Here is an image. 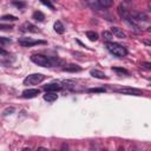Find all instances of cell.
Listing matches in <instances>:
<instances>
[{
    "label": "cell",
    "mask_w": 151,
    "mask_h": 151,
    "mask_svg": "<svg viewBox=\"0 0 151 151\" xmlns=\"http://www.w3.org/2000/svg\"><path fill=\"white\" fill-rule=\"evenodd\" d=\"M105 46H106V50H107L111 54H113V55H116V57L123 58V57H125V55L127 54V50H126L123 45H120V44H118V42L107 41V42L105 44Z\"/></svg>",
    "instance_id": "obj_1"
},
{
    "label": "cell",
    "mask_w": 151,
    "mask_h": 151,
    "mask_svg": "<svg viewBox=\"0 0 151 151\" xmlns=\"http://www.w3.org/2000/svg\"><path fill=\"white\" fill-rule=\"evenodd\" d=\"M31 60L37 64L38 66H41V67H51V61H50V58L42 55V54H32L31 55Z\"/></svg>",
    "instance_id": "obj_2"
},
{
    "label": "cell",
    "mask_w": 151,
    "mask_h": 151,
    "mask_svg": "<svg viewBox=\"0 0 151 151\" xmlns=\"http://www.w3.org/2000/svg\"><path fill=\"white\" fill-rule=\"evenodd\" d=\"M44 79H45V76L44 74H41V73H33V74L27 76L24 79V85H27V86L28 85H38Z\"/></svg>",
    "instance_id": "obj_3"
},
{
    "label": "cell",
    "mask_w": 151,
    "mask_h": 151,
    "mask_svg": "<svg viewBox=\"0 0 151 151\" xmlns=\"http://www.w3.org/2000/svg\"><path fill=\"white\" fill-rule=\"evenodd\" d=\"M18 42L19 45L24 46V47H31V46H34V45H45L46 41L44 40H33L32 38H26V37H21V38H18Z\"/></svg>",
    "instance_id": "obj_4"
},
{
    "label": "cell",
    "mask_w": 151,
    "mask_h": 151,
    "mask_svg": "<svg viewBox=\"0 0 151 151\" xmlns=\"http://www.w3.org/2000/svg\"><path fill=\"white\" fill-rule=\"evenodd\" d=\"M116 91L123 94H129V96H142L143 94L140 90L133 88V87H122V88H117Z\"/></svg>",
    "instance_id": "obj_5"
},
{
    "label": "cell",
    "mask_w": 151,
    "mask_h": 151,
    "mask_svg": "<svg viewBox=\"0 0 151 151\" xmlns=\"http://www.w3.org/2000/svg\"><path fill=\"white\" fill-rule=\"evenodd\" d=\"M61 85H60V83H50V84H46V85H44V90L46 91V92H57V91H60L61 90Z\"/></svg>",
    "instance_id": "obj_6"
},
{
    "label": "cell",
    "mask_w": 151,
    "mask_h": 151,
    "mask_svg": "<svg viewBox=\"0 0 151 151\" xmlns=\"http://www.w3.org/2000/svg\"><path fill=\"white\" fill-rule=\"evenodd\" d=\"M20 28H21V31H24V32H32V33H39V32H40L37 26H34V25H32L31 22H27V21L24 22Z\"/></svg>",
    "instance_id": "obj_7"
},
{
    "label": "cell",
    "mask_w": 151,
    "mask_h": 151,
    "mask_svg": "<svg viewBox=\"0 0 151 151\" xmlns=\"http://www.w3.org/2000/svg\"><path fill=\"white\" fill-rule=\"evenodd\" d=\"M39 93H40V90H39V88H27V90L22 91V94H21V96H22L24 98L29 99V98L37 97Z\"/></svg>",
    "instance_id": "obj_8"
},
{
    "label": "cell",
    "mask_w": 151,
    "mask_h": 151,
    "mask_svg": "<svg viewBox=\"0 0 151 151\" xmlns=\"http://www.w3.org/2000/svg\"><path fill=\"white\" fill-rule=\"evenodd\" d=\"M111 33L116 37V38H119V39H124L126 38V34L123 32V29H120L119 27H111Z\"/></svg>",
    "instance_id": "obj_9"
},
{
    "label": "cell",
    "mask_w": 151,
    "mask_h": 151,
    "mask_svg": "<svg viewBox=\"0 0 151 151\" xmlns=\"http://www.w3.org/2000/svg\"><path fill=\"white\" fill-rule=\"evenodd\" d=\"M90 74L92 77H94V78H98V79H107V76L104 72L99 71V70H91L90 71Z\"/></svg>",
    "instance_id": "obj_10"
},
{
    "label": "cell",
    "mask_w": 151,
    "mask_h": 151,
    "mask_svg": "<svg viewBox=\"0 0 151 151\" xmlns=\"http://www.w3.org/2000/svg\"><path fill=\"white\" fill-rule=\"evenodd\" d=\"M44 99L46 101H48V103H53V101H55L58 99V96L54 92H46L44 94Z\"/></svg>",
    "instance_id": "obj_11"
},
{
    "label": "cell",
    "mask_w": 151,
    "mask_h": 151,
    "mask_svg": "<svg viewBox=\"0 0 151 151\" xmlns=\"http://www.w3.org/2000/svg\"><path fill=\"white\" fill-rule=\"evenodd\" d=\"M53 28L58 34H64V32H65V27L60 21H55L53 25Z\"/></svg>",
    "instance_id": "obj_12"
},
{
    "label": "cell",
    "mask_w": 151,
    "mask_h": 151,
    "mask_svg": "<svg viewBox=\"0 0 151 151\" xmlns=\"http://www.w3.org/2000/svg\"><path fill=\"white\" fill-rule=\"evenodd\" d=\"M32 19H34V20L38 21V22H41V21H44L45 15H44L42 12H40V11H35V12L32 14Z\"/></svg>",
    "instance_id": "obj_13"
},
{
    "label": "cell",
    "mask_w": 151,
    "mask_h": 151,
    "mask_svg": "<svg viewBox=\"0 0 151 151\" xmlns=\"http://www.w3.org/2000/svg\"><path fill=\"white\" fill-rule=\"evenodd\" d=\"M63 71H65V72H79V71H81V67L78 65H68V66H65L63 68Z\"/></svg>",
    "instance_id": "obj_14"
},
{
    "label": "cell",
    "mask_w": 151,
    "mask_h": 151,
    "mask_svg": "<svg viewBox=\"0 0 151 151\" xmlns=\"http://www.w3.org/2000/svg\"><path fill=\"white\" fill-rule=\"evenodd\" d=\"M97 2L99 7H104V8H109L113 5V0H97Z\"/></svg>",
    "instance_id": "obj_15"
},
{
    "label": "cell",
    "mask_w": 151,
    "mask_h": 151,
    "mask_svg": "<svg viewBox=\"0 0 151 151\" xmlns=\"http://www.w3.org/2000/svg\"><path fill=\"white\" fill-rule=\"evenodd\" d=\"M86 37H87L88 40H91V41H97L98 38H99L98 33L94 32V31H87V32H86Z\"/></svg>",
    "instance_id": "obj_16"
},
{
    "label": "cell",
    "mask_w": 151,
    "mask_h": 151,
    "mask_svg": "<svg viewBox=\"0 0 151 151\" xmlns=\"http://www.w3.org/2000/svg\"><path fill=\"white\" fill-rule=\"evenodd\" d=\"M0 20H2V21H15V20H18V18L15 15H12V14H6V15H2L0 18Z\"/></svg>",
    "instance_id": "obj_17"
},
{
    "label": "cell",
    "mask_w": 151,
    "mask_h": 151,
    "mask_svg": "<svg viewBox=\"0 0 151 151\" xmlns=\"http://www.w3.org/2000/svg\"><path fill=\"white\" fill-rule=\"evenodd\" d=\"M132 20H139V21H146V20H147V15H146V14H144V13H137V14L134 15V19H132Z\"/></svg>",
    "instance_id": "obj_18"
},
{
    "label": "cell",
    "mask_w": 151,
    "mask_h": 151,
    "mask_svg": "<svg viewBox=\"0 0 151 151\" xmlns=\"http://www.w3.org/2000/svg\"><path fill=\"white\" fill-rule=\"evenodd\" d=\"M101 35H103V38H104L105 40H107V41H111L112 38H113V34L111 33V31H104Z\"/></svg>",
    "instance_id": "obj_19"
},
{
    "label": "cell",
    "mask_w": 151,
    "mask_h": 151,
    "mask_svg": "<svg viewBox=\"0 0 151 151\" xmlns=\"http://www.w3.org/2000/svg\"><path fill=\"white\" fill-rule=\"evenodd\" d=\"M0 44H2V45L12 44V39L11 38H6V37H0Z\"/></svg>",
    "instance_id": "obj_20"
},
{
    "label": "cell",
    "mask_w": 151,
    "mask_h": 151,
    "mask_svg": "<svg viewBox=\"0 0 151 151\" xmlns=\"http://www.w3.org/2000/svg\"><path fill=\"white\" fill-rule=\"evenodd\" d=\"M112 70L114 72H118V73H122V74H129V72L125 68H122V67H113Z\"/></svg>",
    "instance_id": "obj_21"
},
{
    "label": "cell",
    "mask_w": 151,
    "mask_h": 151,
    "mask_svg": "<svg viewBox=\"0 0 151 151\" xmlns=\"http://www.w3.org/2000/svg\"><path fill=\"white\" fill-rule=\"evenodd\" d=\"M14 112V107H7L2 111V116H8V114H12Z\"/></svg>",
    "instance_id": "obj_22"
},
{
    "label": "cell",
    "mask_w": 151,
    "mask_h": 151,
    "mask_svg": "<svg viewBox=\"0 0 151 151\" xmlns=\"http://www.w3.org/2000/svg\"><path fill=\"white\" fill-rule=\"evenodd\" d=\"M13 28V26L12 25H5V24H0V29L1 31H11Z\"/></svg>",
    "instance_id": "obj_23"
},
{
    "label": "cell",
    "mask_w": 151,
    "mask_h": 151,
    "mask_svg": "<svg viewBox=\"0 0 151 151\" xmlns=\"http://www.w3.org/2000/svg\"><path fill=\"white\" fill-rule=\"evenodd\" d=\"M142 67L145 68V70H147V71H150V70H151V63H149V61L142 63Z\"/></svg>",
    "instance_id": "obj_24"
},
{
    "label": "cell",
    "mask_w": 151,
    "mask_h": 151,
    "mask_svg": "<svg viewBox=\"0 0 151 151\" xmlns=\"http://www.w3.org/2000/svg\"><path fill=\"white\" fill-rule=\"evenodd\" d=\"M40 1H41V2L44 4V5H46V6H48V7L51 8V9H54V6H53V5L51 4V1H50V0H40Z\"/></svg>",
    "instance_id": "obj_25"
},
{
    "label": "cell",
    "mask_w": 151,
    "mask_h": 151,
    "mask_svg": "<svg viewBox=\"0 0 151 151\" xmlns=\"http://www.w3.org/2000/svg\"><path fill=\"white\" fill-rule=\"evenodd\" d=\"M13 5H14L15 7H18V8H24V7L26 6V4H25V2H20V1H19V2H18V1H14V4H13Z\"/></svg>",
    "instance_id": "obj_26"
},
{
    "label": "cell",
    "mask_w": 151,
    "mask_h": 151,
    "mask_svg": "<svg viewBox=\"0 0 151 151\" xmlns=\"http://www.w3.org/2000/svg\"><path fill=\"white\" fill-rule=\"evenodd\" d=\"M105 91V88H103V87H99V88H90L88 90V92H94V93H98V92H104Z\"/></svg>",
    "instance_id": "obj_27"
},
{
    "label": "cell",
    "mask_w": 151,
    "mask_h": 151,
    "mask_svg": "<svg viewBox=\"0 0 151 151\" xmlns=\"http://www.w3.org/2000/svg\"><path fill=\"white\" fill-rule=\"evenodd\" d=\"M0 55L6 57V55H8V52H7V51H5L4 48H1V47H0Z\"/></svg>",
    "instance_id": "obj_28"
},
{
    "label": "cell",
    "mask_w": 151,
    "mask_h": 151,
    "mask_svg": "<svg viewBox=\"0 0 151 151\" xmlns=\"http://www.w3.org/2000/svg\"><path fill=\"white\" fill-rule=\"evenodd\" d=\"M144 42H145V44H146V45H147V46H149V45H150V41H147V40H144Z\"/></svg>",
    "instance_id": "obj_29"
},
{
    "label": "cell",
    "mask_w": 151,
    "mask_h": 151,
    "mask_svg": "<svg viewBox=\"0 0 151 151\" xmlns=\"http://www.w3.org/2000/svg\"><path fill=\"white\" fill-rule=\"evenodd\" d=\"M0 90H1V87H0Z\"/></svg>",
    "instance_id": "obj_30"
}]
</instances>
